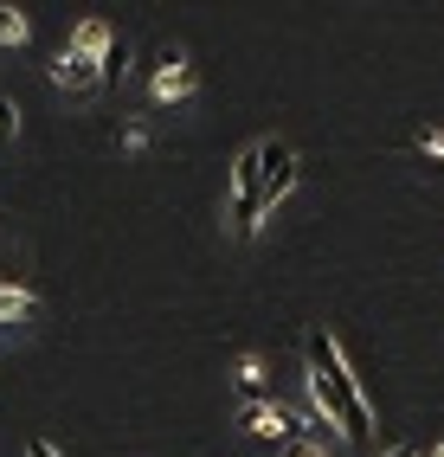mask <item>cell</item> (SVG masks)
I'll return each instance as SVG.
<instances>
[{
	"mask_svg": "<svg viewBox=\"0 0 444 457\" xmlns=\"http://www.w3.org/2000/svg\"><path fill=\"white\" fill-rule=\"evenodd\" d=\"M245 432H258V438H290L296 432V425L284 419V406H271V400H245Z\"/></svg>",
	"mask_w": 444,
	"mask_h": 457,
	"instance_id": "5",
	"label": "cell"
},
{
	"mask_svg": "<svg viewBox=\"0 0 444 457\" xmlns=\"http://www.w3.org/2000/svg\"><path fill=\"white\" fill-rule=\"evenodd\" d=\"M26 310H33L26 284H0V316H26Z\"/></svg>",
	"mask_w": 444,
	"mask_h": 457,
	"instance_id": "10",
	"label": "cell"
},
{
	"mask_svg": "<svg viewBox=\"0 0 444 457\" xmlns=\"http://www.w3.org/2000/svg\"><path fill=\"white\" fill-rule=\"evenodd\" d=\"M26 457H58V451H52L45 438H33V445H26Z\"/></svg>",
	"mask_w": 444,
	"mask_h": 457,
	"instance_id": "13",
	"label": "cell"
},
{
	"mask_svg": "<svg viewBox=\"0 0 444 457\" xmlns=\"http://www.w3.org/2000/svg\"><path fill=\"white\" fill-rule=\"evenodd\" d=\"M387 457H425V451H419V445H393Z\"/></svg>",
	"mask_w": 444,
	"mask_h": 457,
	"instance_id": "14",
	"label": "cell"
},
{
	"mask_svg": "<svg viewBox=\"0 0 444 457\" xmlns=\"http://www.w3.org/2000/svg\"><path fill=\"white\" fill-rule=\"evenodd\" d=\"M187 90H193V65H187L181 52H168L161 71H155V97H161V104H181Z\"/></svg>",
	"mask_w": 444,
	"mask_h": 457,
	"instance_id": "4",
	"label": "cell"
},
{
	"mask_svg": "<svg viewBox=\"0 0 444 457\" xmlns=\"http://www.w3.org/2000/svg\"><path fill=\"white\" fill-rule=\"evenodd\" d=\"M264 212H271V206H264V194H239V206H232V226H239V232H258Z\"/></svg>",
	"mask_w": 444,
	"mask_h": 457,
	"instance_id": "7",
	"label": "cell"
},
{
	"mask_svg": "<svg viewBox=\"0 0 444 457\" xmlns=\"http://www.w3.org/2000/svg\"><path fill=\"white\" fill-rule=\"evenodd\" d=\"M296 187V148L290 142H258V194H264V206H277L284 194Z\"/></svg>",
	"mask_w": 444,
	"mask_h": 457,
	"instance_id": "2",
	"label": "cell"
},
{
	"mask_svg": "<svg viewBox=\"0 0 444 457\" xmlns=\"http://www.w3.org/2000/svg\"><path fill=\"white\" fill-rule=\"evenodd\" d=\"M303 361H309V400H316V412L329 425H341V438L361 445L367 438V400H361V386H354L341 348L329 342V328L303 335Z\"/></svg>",
	"mask_w": 444,
	"mask_h": 457,
	"instance_id": "1",
	"label": "cell"
},
{
	"mask_svg": "<svg viewBox=\"0 0 444 457\" xmlns=\"http://www.w3.org/2000/svg\"><path fill=\"white\" fill-rule=\"evenodd\" d=\"M52 84H58V90H71V97H84V90H97V84H103V65L65 46V52L52 58Z\"/></svg>",
	"mask_w": 444,
	"mask_h": 457,
	"instance_id": "3",
	"label": "cell"
},
{
	"mask_svg": "<svg viewBox=\"0 0 444 457\" xmlns=\"http://www.w3.org/2000/svg\"><path fill=\"white\" fill-rule=\"evenodd\" d=\"M26 33H33L26 13H20V7H0V46H26Z\"/></svg>",
	"mask_w": 444,
	"mask_h": 457,
	"instance_id": "9",
	"label": "cell"
},
{
	"mask_svg": "<svg viewBox=\"0 0 444 457\" xmlns=\"http://www.w3.org/2000/svg\"><path fill=\"white\" fill-rule=\"evenodd\" d=\"M13 129H20V110H13V97H0V142H13Z\"/></svg>",
	"mask_w": 444,
	"mask_h": 457,
	"instance_id": "12",
	"label": "cell"
},
{
	"mask_svg": "<svg viewBox=\"0 0 444 457\" xmlns=\"http://www.w3.org/2000/svg\"><path fill=\"white\" fill-rule=\"evenodd\" d=\"M432 457H444V445H438V451H432Z\"/></svg>",
	"mask_w": 444,
	"mask_h": 457,
	"instance_id": "15",
	"label": "cell"
},
{
	"mask_svg": "<svg viewBox=\"0 0 444 457\" xmlns=\"http://www.w3.org/2000/svg\"><path fill=\"white\" fill-rule=\"evenodd\" d=\"M239 380H245V386H251V393H258V386H264V361H258V354H245V361H239Z\"/></svg>",
	"mask_w": 444,
	"mask_h": 457,
	"instance_id": "11",
	"label": "cell"
},
{
	"mask_svg": "<svg viewBox=\"0 0 444 457\" xmlns=\"http://www.w3.org/2000/svg\"><path fill=\"white\" fill-rule=\"evenodd\" d=\"M71 52H84V58H97V65H103V58L116 52V46H110V26H103V20H84L78 39H71Z\"/></svg>",
	"mask_w": 444,
	"mask_h": 457,
	"instance_id": "6",
	"label": "cell"
},
{
	"mask_svg": "<svg viewBox=\"0 0 444 457\" xmlns=\"http://www.w3.org/2000/svg\"><path fill=\"white\" fill-rule=\"evenodd\" d=\"M232 194H258V148H245V155L232 162Z\"/></svg>",
	"mask_w": 444,
	"mask_h": 457,
	"instance_id": "8",
	"label": "cell"
}]
</instances>
